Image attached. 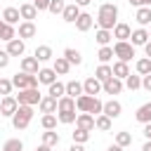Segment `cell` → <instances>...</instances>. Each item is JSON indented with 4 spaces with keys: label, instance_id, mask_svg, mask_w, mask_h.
<instances>
[{
    "label": "cell",
    "instance_id": "6da1fadb",
    "mask_svg": "<svg viewBox=\"0 0 151 151\" xmlns=\"http://www.w3.org/2000/svg\"><path fill=\"white\" fill-rule=\"evenodd\" d=\"M116 24H118V5H116V2H104V5H99L97 26L104 28V31H113Z\"/></svg>",
    "mask_w": 151,
    "mask_h": 151
},
{
    "label": "cell",
    "instance_id": "7a4b0ae2",
    "mask_svg": "<svg viewBox=\"0 0 151 151\" xmlns=\"http://www.w3.org/2000/svg\"><path fill=\"white\" fill-rule=\"evenodd\" d=\"M33 120V106H19L17 113L12 116V127L14 130H26Z\"/></svg>",
    "mask_w": 151,
    "mask_h": 151
},
{
    "label": "cell",
    "instance_id": "3957f363",
    "mask_svg": "<svg viewBox=\"0 0 151 151\" xmlns=\"http://www.w3.org/2000/svg\"><path fill=\"white\" fill-rule=\"evenodd\" d=\"M42 99V94L38 92V87H28V90H19L17 94V101L19 106H38Z\"/></svg>",
    "mask_w": 151,
    "mask_h": 151
},
{
    "label": "cell",
    "instance_id": "277c9868",
    "mask_svg": "<svg viewBox=\"0 0 151 151\" xmlns=\"http://www.w3.org/2000/svg\"><path fill=\"white\" fill-rule=\"evenodd\" d=\"M113 54L118 57V61H130L132 57H134V45L130 42V40H125V42H120V40H116V45H113Z\"/></svg>",
    "mask_w": 151,
    "mask_h": 151
},
{
    "label": "cell",
    "instance_id": "5b68a950",
    "mask_svg": "<svg viewBox=\"0 0 151 151\" xmlns=\"http://www.w3.org/2000/svg\"><path fill=\"white\" fill-rule=\"evenodd\" d=\"M12 85L17 90H28V87H38V76H31V73H14L12 76Z\"/></svg>",
    "mask_w": 151,
    "mask_h": 151
},
{
    "label": "cell",
    "instance_id": "8992f818",
    "mask_svg": "<svg viewBox=\"0 0 151 151\" xmlns=\"http://www.w3.org/2000/svg\"><path fill=\"white\" fill-rule=\"evenodd\" d=\"M17 109H19V101H17V97H2L0 99V116H7V118H12L14 113H17Z\"/></svg>",
    "mask_w": 151,
    "mask_h": 151
},
{
    "label": "cell",
    "instance_id": "52a82bcc",
    "mask_svg": "<svg viewBox=\"0 0 151 151\" xmlns=\"http://www.w3.org/2000/svg\"><path fill=\"white\" fill-rule=\"evenodd\" d=\"M104 116H109L111 120H116V118H120V113H123V104L118 101V99H109V101H104V111H101Z\"/></svg>",
    "mask_w": 151,
    "mask_h": 151
},
{
    "label": "cell",
    "instance_id": "ba28073f",
    "mask_svg": "<svg viewBox=\"0 0 151 151\" xmlns=\"http://www.w3.org/2000/svg\"><path fill=\"white\" fill-rule=\"evenodd\" d=\"M123 87H125V83L123 80H118V78H109L104 85H101V92H106V94H120L123 92Z\"/></svg>",
    "mask_w": 151,
    "mask_h": 151
},
{
    "label": "cell",
    "instance_id": "9c48e42d",
    "mask_svg": "<svg viewBox=\"0 0 151 151\" xmlns=\"http://www.w3.org/2000/svg\"><path fill=\"white\" fill-rule=\"evenodd\" d=\"M92 24H94V17H92V14H87V12H80V17L76 19V31L87 33V31L92 28Z\"/></svg>",
    "mask_w": 151,
    "mask_h": 151
},
{
    "label": "cell",
    "instance_id": "30bf717a",
    "mask_svg": "<svg viewBox=\"0 0 151 151\" xmlns=\"http://www.w3.org/2000/svg\"><path fill=\"white\" fill-rule=\"evenodd\" d=\"M149 40H151V38H149V28H142V26H139V28H134V31H132V35H130V42H132L134 47H137V45H142V47H144Z\"/></svg>",
    "mask_w": 151,
    "mask_h": 151
},
{
    "label": "cell",
    "instance_id": "8fae6325",
    "mask_svg": "<svg viewBox=\"0 0 151 151\" xmlns=\"http://www.w3.org/2000/svg\"><path fill=\"white\" fill-rule=\"evenodd\" d=\"M130 35H132L130 24L118 21V24H116V28H113V38H116V40H120V42H125V40H130Z\"/></svg>",
    "mask_w": 151,
    "mask_h": 151
},
{
    "label": "cell",
    "instance_id": "7c38bea8",
    "mask_svg": "<svg viewBox=\"0 0 151 151\" xmlns=\"http://www.w3.org/2000/svg\"><path fill=\"white\" fill-rule=\"evenodd\" d=\"M24 52H26V42H24L21 38H14V40L7 42V54H9V57H21Z\"/></svg>",
    "mask_w": 151,
    "mask_h": 151
},
{
    "label": "cell",
    "instance_id": "4fadbf2b",
    "mask_svg": "<svg viewBox=\"0 0 151 151\" xmlns=\"http://www.w3.org/2000/svg\"><path fill=\"white\" fill-rule=\"evenodd\" d=\"M61 17H64V21H66V24H76V19L80 17V7H78L76 2H71V5H66V7H64Z\"/></svg>",
    "mask_w": 151,
    "mask_h": 151
},
{
    "label": "cell",
    "instance_id": "5bb4252c",
    "mask_svg": "<svg viewBox=\"0 0 151 151\" xmlns=\"http://www.w3.org/2000/svg\"><path fill=\"white\" fill-rule=\"evenodd\" d=\"M33 35H35V24H33V21H21V24H19V31H17V38L28 40V38H33Z\"/></svg>",
    "mask_w": 151,
    "mask_h": 151
},
{
    "label": "cell",
    "instance_id": "9a60e30c",
    "mask_svg": "<svg viewBox=\"0 0 151 151\" xmlns=\"http://www.w3.org/2000/svg\"><path fill=\"white\" fill-rule=\"evenodd\" d=\"M38 64H40V61H38L35 57H24V59H21V71H24V73H31V76H38V71H40Z\"/></svg>",
    "mask_w": 151,
    "mask_h": 151
},
{
    "label": "cell",
    "instance_id": "2e32d148",
    "mask_svg": "<svg viewBox=\"0 0 151 151\" xmlns=\"http://www.w3.org/2000/svg\"><path fill=\"white\" fill-rule=\"evenodd\" d=\"M83 90H85V94H90V97H97V94L101 92V83H99L94 76H90V78L83 83Z\"/></svg>",
    "mask_w": 151,
    "mask_h": 151
},
{
    "label": "cell",
    "instance_id": "e0dca14e",
    "mask_svg": "<svg viewBox=\"0 0 151 151\" xmlns=\"http://www.w3.org/2000/svg\"><path fill=\"white\" fill-rule=\"evenodd\" d=\"M76 127L92 132V130H94V116H90V113H78V118H76Z\"/></svg>",
    "mask_w": 151,
    "mask_h": 151
},
{
    "label": "cell",
    "instance_id": "ac0fdd59",
    "mask_svg": "<svg viewBox=\"0 0 151 151\" xmlns=\"http://www.w3.org/2000/svg\"><path fill=\"white\" fill-rule=\"evenodd\" d=\"M19 19H21L19 7H5V9H2V21H5V24L14 26V24H19Z\"/></svg>",
    "mask_w": 151,
    "mask_h": 151
},
{
    "label": "cell",
    "instance_id": "d6986e66",
    "mask_svg": "<svg viewBox=\"0 0 151 151\" xmlns=\"http://www.w3.org/2000/svg\"><path fill=\"white\" fill-rule=\"evenodd\" d=\"M94 78H97V80H99V83L104 85V83H106L109 78H113V68H111L109 64H99V66L94 68Z\"/></svg>",
    "mask_w": 151,
    "mask_h": 151
},
{
    "label": "cell",
    "instance_id": "ffe728a7",
    "mask_svg": "<svg viewBox=\"0 0 151 151\" xmlns=\"http://www.w3.org/2000/svg\"><path fill=\"white\" fill-rule=\"evenodd\" d=\"M134 21H137L142 28H146V26L151 24V7H139V9L134 12Z\"/></svg>",
    "mask_w": 151,
    "mask_h": 151
},
{
    "label": "cell",
    "instance_id": "44dd1931",
    "mask_svg": "<svg viewBox=\"0 0 151 151\" xmlns=\"http://www.w3.org/2000/svg\"><path fill=\"white\" fill-rule=\"evenodd\" d=\"M134 118H137V123H142V125H146V123H151V101H146V104H142V106L137 109V113H134Z\"/></svg>",
    "mask_w": 151,
    "mask_h": 151
},
{
    "label": "cell",
    "instance_id": "7402d4cb",
    "mask_svg": "<svg viewBox=\"0 0 151 151\" xmlns=\"http://www.w3.org/2000/svg\"><path fill=\"white\" fill-rule=\"evenodd\" d=\"M19 14L24 21H33L38 17V9L33 7V2H24V5H19Z\"/></svg>",
    "mask_w": 151,
    "mask_h": 151
},
{
    "label": "cell",
    "instance_id": "603a6c76",
    "mask_svg": "<svg viewBox=\"0 0 151 151\" xmlns=\"http://www.w3.org/2000/svg\"><path fill=\"white\" fill-rule=\"evenodd\" d=\"M38 83H42V85H52V83H57V73H54V68H40L38 71Z\"/></svg>",
    "mask_w": 151,
    "mask_h": 151
},
{
    "label": "cell",
    "instance_id": "cb8c5ba5",
    "mask_svg": "<svg viewBox=\"0 0 151 151\" xmlns=\"http://www.w3.org/2000/svg\"><path fill=\"white\" fill-rule=\"evenodd\" d=\"M47 97H52V99H61V97H66V83H52L50 87H47Z\"/></svg>",
    "mask_w": 151,
    "mask_h": 151
},
{
    "label": "cell",
    "instance_id": "d4e9b609",
    "mask_svg": "<svg viewBox=\"0 0 151 151\" xmlns=\"http://www.w3.org/2000/svg\"><path fill=\"white\" fill-rule=\"evenodd\" d=\"M80 94H85V90H83V83H78V80H68V83H66V97H71V99H78Z\"/></svg>",
    "mask_w": 151,
    "mask_h": 151
},
{
    "label": "cell",
    "instance_id": "484cf974",
    "mask_svg": "<svg viewBox=\"0 0 151 151\" xmlns=\"http://www.w3.org/2000/svg\"><path fill=\"white\" fill-rule=\"evenodd\" d=\"M92 104H94V97H90V94H80V97L76 99V109H78L80 113H90Z\"/></svg>",
    "mask_w": 151,
    "mask_h": 151
},
{
    "label": "cell",
    "instance_id": "4316f807",
    "mask_svg": "<svg viewBox=\"0 0 151 151\" xmlns=\"http://www.w3.org/2000/svg\"><path fill=\"white\" fill-rule=\"evenodd\" d=\"M33 57H35L38 61H50L54 54H52V47H50V45H38L35 52H33Z\"/></svg>",
    "mask_w": 151,
    "mask_h": 151
},
{
    "label": "cell",
    "instance_id": "83f0119b",
    "mask_svg": "<svg viewBox=\"0 0 151 151\" xmlns=\"http://www.w3.org/2000/svg\"><path fill=\"white\" fill-rule=\"evenodd\" d=\"M64 57H66V61H68L71 66H80V64H83V54H80L78 50H73V47H66V50H64Z\"/></svg>",
    "mask_w": 151,
    "mask_h": 151
},
{
    "label": "cell",
    "instance_id": "f1b7e54d",
    "mask_svg": "<svg viewBox=\"0 0 151 151\" xmlns=\"http://www.w3.org/2000/svg\"><path fill=\"white\" fill-rule=\"evenodd\" d=\"M52 68H54V73H57V76H66V73L71 71V64L66 61V57H57V59H54V64H52Z\"/></svg>",
    "mask_w": 151,
    "mask_h": 151
},
{
    "label": "cell",
    "instance_id": "f546056e",
    "mask_svg": "<svg viewBox=\"0 0 151 151\" xmlns=\"http://www.w3.org/2000/svg\"><path fill=\"white\" fill-rule=\"evenodd\" d=\"M111 68H113V78H118V80H125V78L130 76V66H127L125 61H116Z\"/></svg>",
    "mask_w": 151,
    "mask_h": 151
},
{
    "label": "cell",
    "instance_id": "4dcf8cb0",
    "mask_svg": "<svg viewBox=\"0 0 151 151\" xmlns=\"http://www.w3.org/2000/svg\"><path fill=\"white\" fill-rule=\"evenodd\" d=\"M57 101H59V99H52V97H47V94H45V97L40 99V104H38V106H40V111H42V113H57Z\"/></svg>",
    "mask_w": 151,
    "mask_h": 151
},
{
    "label": "cell",
    "instance_id": "1f68e13d",
    "mask_svg": "<svg viewBox=\"0 0 151 151\" xmlns=\"http://www.w3.org/2000/svg\"><path fill=\"white\" fill-rule=\"evenodd\" d=\"M59 142H61V137H59L54 130H45V132H42V144H45V146H52V149H54V146H59Z\"/></svg>",
    "mask_w": 151,
    "mask_h": 151
},
{
    "label": "cell",
    "instance_id": "d6a6232c",
    "mask_svg": "<svg viewBox=\"0 0 151 151\" xmlns=\"http://www.w3.org/2000/svg\"><path fill=\"white\" fill-rule=\"evenodd\" d=\"M113 57H116V54H113V45L99 47V52H97V59H99V64H109Z\"/></svg>",
    "mask_w": 151,
    "mask_h": 151
},
{
    "label": "cell",
    "instance_id": "836d02e7",
    "mask_svg": "<svg viewBox=\"0 0 151 151\" xmlns=\"http://www.w3.org/2000/svg\"><path fill=\"white\" fill-rule=\"evenodd\" d=\"M134 68H137V73H139V76H151V59H149V57L137 59Z\"/></svg>",
    "mask_w": 151,
    "mask_h": 151
},
{
    "label": "cell",
    "instance_id": "e575fe53",
    "mask_svg": "<svg viewBox=\"0 0 151 151\" xmlns=\"http://www.w3.org/2000/svg\"><path fill=\"white\" fill-rule=\"evenodd\" d=\"M94 40H97L101 47H106V45L113 40V31H104V28H99V31L94 33Z\"/></svg>",
    "mask_w": 151,
    "mask_h": 151
},
{
    "label": "cell",
    "instance_id": "d590c367",
    "mask_svg": "<svg viewBox=\"0 0 151 151\" xmlns=\"http://www.w3.org/2000/svg\"><path fill=\"white\" fill-rule=\"evenodd\" d=\"M123 83H125V87H127L130 92H134V90H139V87H142V76H139V73H134V76L130 73Z\"/></svg>",
    "mask_w": 151,
    "mask_h": 151
},
{
    "label": "cell",
    "instance_id": "8d00e7d4",
    "mask_svg": "<svg viewBox=\"0 0 151 151\" xmlns=\"http://www.w3.org/2000/svg\"><path fill=\"white\" fill-rule=\"evenodd\" d=\"M57 118H59L61 125H71V123H76L78 113L76 111H57Z\"/></svg>",
    "mask_w": 151,
    "mask_h": 151
},
{
    "label": "cell",
    "instance_id": "74e56055",
    "mask_svg": "<svg viewBox=\"0 0 151 151\" xmlns=\"http://www.w3.org/2000/svg\"><path fill=\"white\" fill-rule=\"evenodd\" d=\"M57 123H59V118H57L54 113H42V118H40V125H42L45 130H54Z\"/></svg>",
    "mask_w": 151,
    "mask_h": 151
},
{
    "label": "cell",
    "instance_id": "f35d334b",
    "mask_svg": "<svg viewBox=\"0 0 151 151\" xmlns=\"http://www.w3.org/2000/svg\"><path fill=\"white\" fill-rule=\"evenodd\" d=\"M94 127L101 130V132H109V130H111V118L104 116V113H99V116L94 118Z\"/></svg>",
    "mask_w": 151,
    "mask_h": 151
},
{
    "label": "cell",
    "instance_id": "ab89813d",
    "mask_svg": "<svg viewBox=\"0 0 151 151\" xmlns=\"http://www.w3.org/2000/svg\"><path fill=\"white\" fill-rule=\"evenodd\" d=\"M2 151H24V142L19 137H12V139H7L2 144Z\"/></svg>",
    "mask_w": 151,
    "mask_h": 151
},
{
    "label": "cell",
    "instance_id": "60d3db41",
    "mask_svg": "<svg viewBox=\"0 0 151 151\" xmlns=\"http://www.w3.org/2000/svg\"><path fill=\"white\" fill-rule=\"evenodd\" d=\"M57 111H76V99L61 97V99L57 101Z\"/></svg>",
    "mask_w": 151,
    "mask_h": 151
},
{
    "label": "cell",
    "instance_id": "b9f144b4",
    "mask_svg": "<svg viewBox=\"0 0 151 151\" xmlns=\"http://www.w3.org/2000/svg\"><path fill=\"white\" fill-rule=\"evenodd\" d=\"M116 144H118V146H123V149H125V146H130V144H132V134H130V132H125V130H123V132H116Z\"/></svg>",
    "mask_w": 151,
    "mask_h": 151
},
{
    "label": "cell",
    "instance_id": "7bdbcfd3",
    "mask_svg": "<svg viewBox=\"0 0 151 151\" xmlns=\"http://www.w3.org/2000/svg\"><path fill=\"white\" fill-rule=\"evenodd\" d=\"M87 139H90V132H87V130L76 127V132H73V142H76V144H85Z\"/></svg>",
    "mask_w": 151,
    "mask_h": 151
},
{
    "label": "cell",
    "instance_id": "ee69618b",
    "mask_svg": "<svg viewBox=\"0 0 151 151\" xmlns=\"http://www.w3.org/2000/svg\"><path fill=\"white\" fill-rule=\"evenodd\" d=\"M64 7H66V2H64V0H50L47 12H52V14H61V12H64Z\"/></svg>",
    "mask_w": 151,
    "mask_h": 151
},
{
    "label": "cell",
    "instance_id": "f6af8a7d",
    "mask_svg": "<svg viewBox=\"0 0 151 151\" xmlns=\"http://www.w3.org/2000/svg\"><path fill=\"white\" fill-rule=\"evenodd\" d=\"M12 87H14V85H12L9 78H0V94H2V97H9V94H12Z\"/></svg>",
    "mask_w": 151,
    "mask_h": 151
},
{
    "label": "cell",
    "instance_id": "bcb514c9",
    "mask_svg": "<svg viewBox=\"0 0 151 151\" xmlns=\"http://www.w3.org/2000/svg\"><path fill=\"white\" fill-rule=\"evenodd\" d=\"M17 38V28L14 26H5V31H2V35H0V40H5V42H9V40H14Z\"/></svg>",
    "mask_w": 151,
    "mask_h": 151
},
{
    "label": "cell",
    "instance_id": "7dc6e473",
    "mask_svg": "<svg viewBox=\"0 0 151 151\" xmlns=\"http://www.w3.org/2000/svg\"><path fill=\"white\" fill-rule=\"evenodd\" d=\"M9 54H7V50H0V68H7L9 66Z\"/></svg>",
    "mask_w": 151,
    "mask_h": 151
},
{
    "label": "cell",
    "instance_id": "c3c4849f",
    "mask_svg": "<svg viewBox=\"0 0 151 151\" xmlns=\"http://www.w3.org/2000/svg\"><path fill=\"white\" fill-rule=\"evenodd\" d=\"M33 7H35L38 12H45V9L50 7V0H33Z\"/></svg>",
    "mask_w": 151,
    "mask_h": 151
},
{
    "label": "cell",
    "instance_id": "681fc988",
    "mask_svg": "<svg viewBox=\"0 0 151 151\" xmlns=\"http://www.w3.org/2000/svg\"><path fill=\"white\" fill-rule=\"evenodd\" d=\"M127 2H130L132 7H137V9H139V7H151V0H127Z\"/></svg>",
    "mask_w": 151,
    "mask_h": 151
},
{
    "label": "cell",
    "instance_id": "f907efd6",
    "mask_svg": "<svg viewBox=\"0 0 151 151\" xmlns=\"http://www.w3.org/2000/svg\"><path fill=\"white\" fill-rule=\"evenodd\" d=\"M142 87L146 92H151V76H142Z\"/></svg>",
    "mask_w": 151,
    "mask_h": 151
},
{
    "label": "cell",
    "instance_id": "816d5d0a",
    "mask_svg": "<svg viewBox=\"0 0 151 151\" xmlns=\"http://www.w3.org/2000/svg\"><path fill=\"white\" fill-rule=\"evenodd\" d=\"M142 132H144V137H146V139H151V123H146Z\"/></svg>",
    "mask_w": 151,
    "mask_h": 151
},
{
    "label": "cell",
    "instance_id": "f5cc1de1",
    "mask_svg": "<svg viewBox=\"0 0 151 151\" xmlns=\"http://www.w3.org/2000/svg\"><path fill=\"white\" fill-rule=\"evenodd\" d=\"M68 151H85V146H83V144H76V142H73V144L68 146Z\"/></svg>",
    "mask_w": 151,
    "mask_h": 151
},
{
    "label": "cell",
    "instance_id": "db71d44e",
    "mask_svg": "<svg viewBox=\"0 0 151 151\" xmlns=\"http://www.w3.org/2000/svg\"><path fill=\"white\" fill-rule=\"evenodd\" d=\"M144 54H146V57H149V59H151V40H149V42H146V45H144Z\"/></svg>",
    "mask_w": 151,
    "mask_h": 151
},
{
    "label": "cell",
    "instance_id": "11a10c76",
    "mask_svg": "<svg viewBox=\"0 0 151 151\" xmlns=\"http://www.w3.org/2000/svg\"><path fill=\"white\" fill-rule=\"evenodd\" d=\"M106 151H125V149H123V146H118V144H116V142H113V144H111V146H109V149H106Z\"/></svg>",
    "mask_w": 151,
    "mask_h": 151
},
{
    "label": "cell",
    "instance_id": "9f6ffc18",
    "mask_svg": "<svg viewBox=\"0 0 151 151\" xmlns=\"http://www.w3.org/2000/svg\"><path fill=\"white\" fill-rule=\"evenodd\" d=\"M90 2H92V0H76V5H78V7H87Z\"/></svg>",
    "mask_w": 151,
    "mask_h": 151
},
{
    "label": "cell",
    "instance_id": "6f0895ef",
    "mask_svg": "<svg viewBox=\"0 0 151 151\" xmlns=\"http://www.w3.org/2000/svg\"><path fill=\"white\" fill-rule=\"evenodd\" d=\"M142 151H151V139H146V142H144V146H142Z\"/></svg>",
    "mask_w": 151,
    "mask_h": 151
},
{
    "label": "cell",
    "instance_id": "680465c9",
    "mask_svg": "<svg viewBox=\"0 0 151 151\" xmlns=\"http://www.w3.org/2000/svg\"><path fill=\"white\" fill-rule=\"evenodd\" d=\"M35 151H52V146H45V144H40V146L35 149Z\"/></svg>",
    "mask_w": 151,
    "mask_h": 151
},
{
    "label": "cell",
    "instance_id": "91938a15",
    "mask_svg": "<svg viewBox=\"0 0 151 151\" xmlns=\"http://www.w3.org/2000/svg\"><path fill=\"white\" fill-rule=\"evenodd\" d=\"M5 26H7V24H5L2 19H0V35H2V31H5Z\"/></svg>",
    "mask_w": 151,
    "mask_h": 151
},
{
    "label": "cell",
    "instance_id": "94428289",
    "mask_svg": "<svg viewBox=\"0 0 151 151\" xmlns=\"http://www.w3.org/2000/svg\"><path fill=\"white\" fill-rule=\"evenodd\" d=\"M149 38H151V28H149Z\"/></svg>",
    "mask_w": 151,
    "mask_h": 151
},
{
    "label": "cell",
    "instance_id": "6125c7cd",
    "mask_svg": "<svg viewBox=\"0 0 151 151\" xmlns=\"http://www.w3.org/2000/svg\"><path fill=\"white\" fill-rule=\"evenodd\" d=\"M0 17H2V9H0Z\"/></svg>",
    "mask_w": 151,
    "mask_h": 151
}]
</instances>
